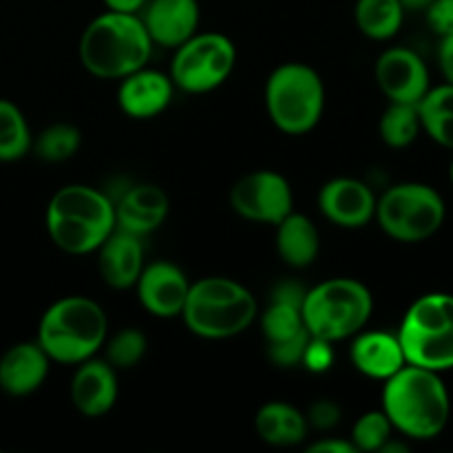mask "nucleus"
Segmentation results:
<instances>
[{
	"label": "nucleus",
	"mask_w": 453,
	"mask_h": 453,
	"mask_svg": "<svg viewBox=\"0 0 453 453\" xmlns=\"http://www.w3.org/2000/svg\"><path fill=\"white\" fill-rule=\"evenodd\" d=\"M230 206L243 219L277 226L295 211V195L283 175L274 171H255L233 186Z\"/></svg>",
	"instance_id": "11"
},
{
	"label": "nucleus",
	"mask_w": 453,
	"mask_h": 453,
	"mask_svg": "<svg viewBox=\"0 0 453 453\" xmlns=\"http://www.w3.org/2000/svg\"><path fill=\"white\" fill-rule=\"evenodd\" d=\"M420 127L418 104H405V102H392L379 122L380 140L392 149H407L414 144Z\"/></svg>",
	"instance_id": "28"
},
{
	"label": "nucleus",
	"mask_w": 453,
	"mask_h": 453,
	"mask_svg": "<svg viewBox=\"0 0 453 453\" xmlns=\"http://www.w3.org/2000/svg\"><path fill=\"white\" fill-rule=\"evenodd\" d=\"M357 27L372 40H389L401 31L405 7L401 0H357Z\"/></svg>",
	"instance_id": "26"
},
{
	"label": "nucleus",
	"mask_w": 453,
	"mask_h": 453,
	"mask_svg": "<svg viewBox=\"0 0 453 453\" xmlns=\"http://www.w3.org/2000/svg\"><path fill=\"white\" fill-rule=\"evenodd\" d=\"M310 336L312 334H310L308 330H303L301 334L292 336V339L288 341H281V343H268V358L277 367L301 365V357H303Z\"/></svg>",
	"instance_id": "32"
},
{
	"label": "nucleus",
	"mask_w": 453,
	"mask_h": 453,
	"mask_svg": "<svg viewBox=\"0 0 453 453\" xmlns=\"http://www.w3.org/2000/svg\"><path fill=\"white\" fill-rule=\"evenodd\" d=\"M418 115L423 131L436 144L453 150V84L429 87L418 102Z\"/></svg>",
	"instance_id": "25"
},
{
	"label": "nucleus",
	"mask_w": 453,
	"mask_h": 453,
	"mask_svg": "<svg viewBox=\"0 0 453 453\" xmlns=\"http://www.w3.org/2000/svg\"><path fill=\"white\" fill-rule=\"evenodd\" d=\"M82 144V135H80L78 128L73 124H51V127L44 128L38 137L34 140L31 149L35 150L40 159L44 162H66V159L73 157L80 150Z\"/></svg>",
	"instance_id": "29"
},
{
	"label": "nucleus",
	"mask_w": 453,
	"mask_h": 453,
	"mask_svg": "<svg viewBox=\"0 0 453 453\" xmlns=\"http://www.w3.org/2000/svg\"><path fill=\"white\" fill-rule=\"evenodd\" d=\"M109 319L88 296H65L49 305L38 326V345L51 363L80 365L106 343Z\"/></svg>",
	"instance_id": "4"
},
{
	"label": "nucleus",
	"mask_w": 453,
	"mask_h": 453,
	"mask_svg": "<svg viewBox=\"0 0 453 453\" xmlns=\"http://www.w3.org/2000/svg\"><path fill=\"white\" fill-rule=\"evenodd\" d=\"M255 295L228 277H206L190 283L181 319L195 336L208 341L233 339L255 323Z\"/></svg>",
	"instance_id": "5"
},
{
	"label": "nucleus",
	"mask_w": 453,
	"mask_h": 453,
	"mask_svg": "<svg viewBox=\"0 0 453 453\" xmlns=\"http://www.w3.org/2000/svg\"><path fill=\"white\" fill-rule=\"evenodd\" d=\"M308 425L319 429V432H327V429L336 427L341 420V407L334 401H319L310 407L308 411Z\"/></svg>",
	"instance_id": "34"
},
{
	"label": "nucleus",
	"mask_w": 453,
	"mask_h": 453,
	"mask_svg": "<svg viewBox=\"0 0 453 453\" xmlns=\"http://www.w3.org/2000/svg\"><path fill=\"white\" fill-rule=\"evenodd\" d=\"M349 357L363 376L376 380H388L407 365L398 336L380 330L358 332L349 348Z\"/></svg>",
	"instance_id": "21"
},
{
	"label": "nucleus",
	"mask_w": 453,
	"mask_h": 453,
	"mask_svg": "<svg viewBox=\"0 0 453 453\" xmlns=\"http://www.w3.org/2000/svg\"><path fill=\"white\" fill-rule=\"evenodd\" d=\"M142 308L157 319L181 317L190 281L180 265L171 261H155L144 265L135 283Z\"/></svg>",
	"instance_id": "13"
},
{
	"label": "nucleus",
	"mask_w": 453,
	"mask_h": 453,
	"mask_svg": "<svg viewBox=\"0 0 453 453\" xmlns=\"http://www.w3.org/2000/svg\"><path fill=\"white\" fill-rule=\"evenodd\" d=\"M374 312V299L365 283L357 279H330L303 295L301 317L317 339L339 343L357 336Z\"/></svg>",
	"instance_id": "6"
},
{
	"label": "nucleus",
	"mask_w": 453,
	"mask_h": 453,
	"mask_svg": "<svg viewBox=\"0 0 453 453\" xmlns=\"http://www.w3.org/2000/svg\"><path fill=\"white\" fill-rule=\"evenodd\" d=\"M427 12V22L434 29V34L442 35L453 31V0H432Z\"/></svg>",
	"instance_id": "35"
},
{
	"label": "nucleus",
	"mask_w": 453,
	"mask_h": 453,
	"mask_svg": "<svg viewBox=\"0 0 453 453\" xmlns=\"http://www.w3.org/2000/svg\"><path fill=\"white\" fill-rule=\"evenodd\" d=\"M255 429L273 447H295L308 436V418L295 405L283 401L265 403L255 418Z\"/></svg>",
	"instance_id": "24"
},
{
	"label": "nucleus",
	"mask_w": 453,
	"mask_h": 453,
	"mask_svg": "<svg viewBox=\"0 0 453 453\" xmlns=\"http://www.w3.org/2000/svg\"><path fill=\"white\" fill-rule=\"evenodd\" d=\"M394 427L383 410L367 411L354 423L352 445L357 451H380L385 442L392 438Z\"/></svg>",
	"instance_id": "31"
},
{
	"label": "nucleus",
	"mask_w": 453,
	"mask_h": 453,
	"mask_svg": "<svg viewBox=\"0 0 453 453\" xmlns=\"http://www.w3.org/2000/svg\"><path fill=\"white\" fill-rule=\"evenodd\" d=\"M153 47L140 13L106 9L82 31L78 56L84 69L96 78L122 80L149 65Z\"/></svg>",
	"instance_id": "2"
},
{
	"label": "nucleus",
	"mask_w": 453,
	"mask_h": 453,
	"mask_svg": "<svg viewBox=\"0 0 453 453\" xmlns=\"http://www.w3.org/2000/svg\"><path fill=\"white\" fill-rule=\"evenodd\" d=\"M173 88L171 75L144 66L119 80L118 104L133 119L157 118L171 104Z\"/></svg>",
	"instance_id": "16"
},
{
	"label": "nucleus",
	"mask_w": 453,
	"mask_h": 453,
	"mask_svg": "<svg viewBox=\"0 0 453 453\" xmlns=\"http://www.w3.org/2000/svg\"><path fill=\"white\" fill-rule=\"evenodd\" d=\"M319 208L323 217L339 228L357 230L374 219L376 197L365 181L336 177L319 193Z\"/></svg>",
	"instance_id": "14"
},
{
	"label": "nucleus",
	"mask_w": 453,
	"mask_h": 453,
	"mask_svg": "<svg viewBox=\"0 0 453 453\" xmlns=\"http://www.w3.org/2000/svg\"><path fill=\"white\" fill-rule=\"evenodd\" d=\"M401 3L407 12V9H427L432 0H401Z\"/></svg>",
	"instance_id": "39"
},
{
	"label": "nucleus",
	"mask_w": 453,
	"mask_h": 453,
	"mask_svg": "<svg viewBox=\"0 0 453 453\" xmlns=\"http://www.w3.org/2000/svg\"><path fill=\"white\" fill-rule=\"evenodd\" d=\"M140 18L153 44L177 49L197 34L202 13L197 0H146Z\"/></svg>",
	"instance_id": "15"
},
{
	"label": "nucleus",
	"mask_w": 453,
	"mask_h": 453,
	"mask_svg": "<svg viewBox=\"0 0 453 453\" xmlns=\"http://www.w3.org/2000/svg\"><path fill=\"white\" fill-rule=\"evenodd\" d=\"M106 4L109 12H119V13H140L142 7L146 4V0H102Z\"/></svg>",
	"instance_id": "38"
},
{
	"label": "nucleus",
	"mask_w": 453,
	"mask_h": 453,
	"mask_svg": "<svg viewBox=\"0 0 453 453\" xmlns=\"http://www.w3.org/2000/svg\"><path fill=\"white\" fill-rule=\"evenodd\" d=\"M71 401L87 418L109 414L118 401V370L96 358L80 363L71 380Z\"/></svg>",
	"instance_id": "17"
},
{
	"label": "nucleus",
	"mask_w": 453,
	"mask_h": 453,
	"mask_svg": "<svg viewBox=\"0 0 453 453\" xmlns=\"http://www.w3.org/2000/svg\"><path fill=\"white\" fill-rule=\"evenodd\" d=\"M34 144L27 118L13 102L0 97V162H18Z\"/></svg>",
	"instance_id": "27"
},
{
	"label": "nucleus",
	"mask_w": 453,
	"mask_h": 453,
	"mask_svg": "<svg viewBox=\"0 0 453 453\" xmlns=\"http://www.w3.org/2000/svg\"><path fill=\"white\" fill-rule=\"evenodd\" d=\"M115 203V228L144 237L166 221L171 202L164 188L155 184H137Z\"/></svg>",
	"instance_id": "19"
},
{
	"label": "nucleus",
	"mask_w": 453,
	"mask_h": 453,
	"mask_svg": "<svg viewBox=\"0 0 453 453\" xmlns=\"http://www.w3.org/2000/svg\"><path fill=\"white\" fill-rule=\"evenodd\" d=\"M115 230V203L84 184L62 186L47 206V233L66 255H91Z\"/></svg>",
	"instance_id": "3"
},
{
	"label": "nucleus",
	"mask_w": 453,
	"mask_h": 453,
	"mask_svg": "<svg viewBox=\"0 0 453 453\" xmlns=\"http://www.w3.org/2000/svg\"><path fill=\"white\" fill-rule=\"evenodd\" d=\"M265 109L270 119L286 135H305L323 118L326 87L312 66L286 62L265 82Z\"/></svg>",
	"instance_id": "8"
},
{
	"label": "nucleus",
	"mask_w": 453,
	"mask_h": 453,
	"mask_svg": "<svg viewBox=\"0 0 453 453\" xmlns=\"http://www.w3.org/2000/svg\"><path fill=\"white\" fill-rule=\"evenodd\" d=\"M237 62V49L224 34H195L175 49L171 80L186 93H208L230 78Z\"/></svg>",
	"instance_id": "10"
},
{
	"label": "nucleus",
	"mask_w": 453,
	"mask_h": 453,
	"mask_svg": "<svg viewBox=\"0 0 453 453\" xmlns=\"http://www.w3.org/2000/svg\"><path fill=\"white\" fill-rule=\"evenodd\" d=\"M445 217L447 206L442 195L434 186L420 181L396 184L376 199L374 219L394 242H427L442 228Z\"/></svg>",
	"instance_id": "9"
},
{
	"label": "nucleus",
	"mask_w": 453,
	"mask_h": 453,
	"mask_svg": "<svg viewBox=\"0 0 453 453\" xmlns=\"http://www.w3.org/2000/svg\"><path fill=\"white\" fill-rule=\"evenodd\" d=\"M332 345L334 343H330V341L310 336L303 357H301V365L308 372H312V374H323V372H327L334 365V348H332Z\"/></svg>",
	"instance_id": "33"
},
{
	"label": "nucleus",
	"mask_w": 453,
	"mask_h": 453,
	"mask_svg": "<svg viewBox=\"0 0 453 453\" xmlns=\"http://www.w3.org/2000/svg\"><path fill=\"white\" fill-rule=\"evenodd\" d=\"M374 73L376 84L389 102L418 104L432 87L425 60L405 47H394L380 53Z\"/></svg>",
	"instance_id": "12"
},
{
	"label": "nucleus",
	"mask_w": 453,
	"mask_h": 453,
	"mask_svg": "<svg viewBox=\"0 0 453 453\" xmlns=\"http://www.w3.org/2000/svg\"><path fill=\"white\" fill-rule=\"evenodd\" d=\"M449 175H451V184H453V162H451V171H449Z\"/></svg>",
	"instance_id": "40"
},
{
	"label": "nucleus",
	"mask_w": 453,
	"mask_h": 453,
	"mask_svg": "<svg viewBox=\"0 0 453 453\" xmlns=\"http://www.w3.org/2000/svg\"><path fill=\"white\" fill-rule=\"evenodd\" d=\"M146 348V336L137 327H124L106 345V363L115 370H131L144 358Z\"/></svg>",
	"instance_id": "30"
},
{
	"label": "nucleus",
	"mask_w": 453,
	"mask_h": 453,
	"mask_svg": "<svg viewBox=\"0 0 453 453\" xmlns=\"http://www.w3.org/2000/svg\"><path fill=\"white\" fill-rule=\"evenodd\" d=\"M310 453H357L354 445L349 441H330V438H323V441L310 445Z\"/></svg>",
	"instance_id": "37"
},
{
	"label": "nucleus",
	"mask_w": 453,
	"mask_h": 453,
	"mask_svg": "<svg viewBox=\"0 0 453 453\" xmlns=\"http://www.w3.org/2000/svg\"><path fill=\"white\" fill-rule=\"evenodd\" d=\"M396 336L410 365L438 374L453 370V295L432 292L416 299Z\"/></svg>",
	"instance_id": "7"
},
{
	"label": "nucleus",
	"mask_w": 453,
	"mask_h": 453,
	"mask_svg": "<svg viewBox=\"0 0 453 453\" xmlns=\"http://www.w3.org/2000/svg\"><path fill=\"white\" fill-rule=\"evenodd\" d=\"M303 295L305 292L295 283H283L277 288L273 301L261 314V330H264L265 343H281V341L308 330L303 326V317H301Z\"/></svg>",
	"instance_id": "23"
},
{
	"label": "nucleus",
	"mask_w": 453,
	"mask_h": 453,
	"mask_svg": "<svg viewBox=\"0 0 453 453\" xmlns=\"http://www.w3.org/2000/svg\"><path fill=\"white\" fill-rule=\"evenodd\" d=\"M438 65H441L442 78L453 84V31L442 35L441 47H438Z\"/></svg>",
	"instance_id": "36"
},
{
	"label": "nucleus",
	"mask_w": 453,
	"mask_h": 453,
	"mask_svg": "<svg viewBox=\"0 0 453 453\" xmlns=\"http://www.w3.org/2000/svg\"><path fill=\"white\" fill-rule=\"evenodd\" d=\"M140 239L137 234L115 228L97 248L100 277L113 290H128L140 279L144 270V246Z\"/></svg>",
	"instance_id": "18"
},
{
	"label": "nucleus",
	"mask_w": 453,
	"mask_h": 453,
	"mask_svg": "<svg viewBox=\"0 0 453 453\" xmlns=\"http://www.w3.org/2000/svg\"><path fill=\"white\" fill-rule=\"evenodd\" d=\"M383 411L394 432L411 441H434L449 423V392L438 372L407 363L385 380Z\"/></svg>",
	"instance_id": "1"
},
{
	"label": "nucleus",
	"mask_w": 453,
	"mask_h": 453,
	"mask_svg": "<svg viewBox=\"0 0 453 453\" xmlns=\"http://www.w3.org/2000/svg\"><path fill=\"white\" fill-rule=\"evenodd\" d=\"M47 357L38 341L16 343L0 357V389L9 396H29L35 389L42 388L49 376Z\"/></svg>",
	"instance_id": "20"
},
{
	"label": "nucleus",
	"mask_w": 453,
	"mask_h": 453,
	"mask_svg": "<svg viewBox=\"0 0 453 453\" xmlns=\"http://www.w3.org/2000/svg\"><path fill=\"white\" fill-rule=\"evenodd\" d=\"M319 248V230L314 221L303 212H295L277 224V252L283 264L290 268H308L317 261Z\"/></svg>",
	"instance_id": "22"
}]
</instances>
